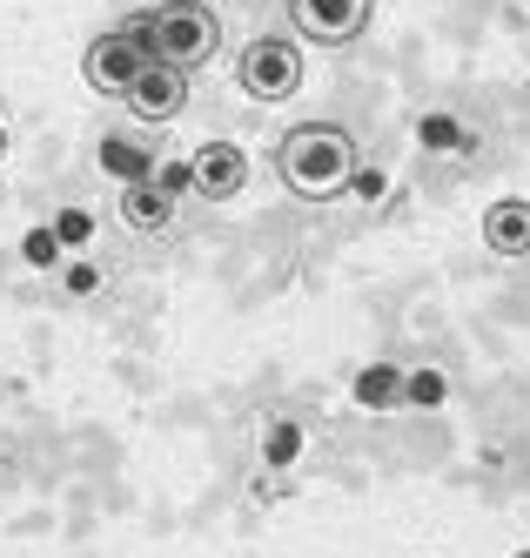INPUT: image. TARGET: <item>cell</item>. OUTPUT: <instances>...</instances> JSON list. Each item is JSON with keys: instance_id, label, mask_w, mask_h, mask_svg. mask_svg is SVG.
<instances>
[{"instance_id": "obj_1", "label": "cell", "mask_w": 530, "mask_h": 558, "mask_svg": "<svg viewBox=\"0 0 530 558\" xmlns=\"http://www.w3.org/2000/svg\"><path fill=\"white\" fill-rule=\"evenodd\" d=\"M356 162H362V148H356V135L343 122H296L275 142V175L289 182V195H303V203H330V195H343Z\"/></svg>"}, {"instance_id": "obj_2", "label": "cell", "mask_w": 530, "mask_h": 558, "mask_svg": "<svg viewBox=\"0 0 530 558\" xmlns=\"http://www.w3.org/2000/svg\"><path fill=\"white\" fill-rule=\"evenodd\" d=\"M121 27L148 48V61L182 68V74H195L201 61H215V48H222V14L201 8V0H161V8L128 14Z\"/></svg>"}, {"instance_id": "obj_3", "label": "cell", "mask_w": 530, "mask_h": 558, "mask_svg": "<svg viewBox=\"0 0 530 558\" xmlns=\"http://www.w3.org/2000/svg\"><path fill=\"white\" fill-rule=\"evenodd\" d=\"M235 82L249 101H289L303 88V48L282 41V34H262V41L235 54Z\"/></svg>"}, {"instance_id": "obj_4", "label": "cell", "mask_w": 530, "mask_h": 558, "mask_svg": "<svg viewBox=\"0 0 530 558\" xmlns=\"http://www.w3.org/2000/svg\"><path fill=\"white\" fill-rule=\"evenodd\" d=\"M377 0H289V27L316 48H349L370 34Z\"/></svg>"}, {"instance_id": "obj_5", "label": "cell", "mask_w": 530, "mask_h": 558, "mask_svg": "<svg viewBox=\"0 0 530 558\" xmlns=\"http://www.w3.org/2000/svg\"><path fill=\"white\" fill-rule=\"evenodd\" d=\"M148 68V48L135 41V34L128 27H108L101 34V41H88V54H81V74H88V88L95 95H128L135 88V74Z\"/></svg>"}, {"instance_id": "obj_6", "label": "cell", "mask_w": 530, "mask_h": 558, "mask_svg": "<svg viewBox=\"0 0 530 558\" xmlns=\"http://www.w3.org/2000/svg\"><path fill=\"white\" fill-rule=\"evenodd\" d=\"M188 169H195V195L235 203V195L249 189V148H242V142H201L188 155Z\"/></svg>"}, {"instance_id": "obj_7", "label": "cell", "mask_w": 530, "mask_h": 558, "mask_svg": "<svg viewBox=\"0 0 530 558\" xmlns=\"http://www.w3.org/2000/svg\"><path fill=\"white\" fill-rule=\"evenodd\" d=\"M128 101V114L135 122H175V114L188 108V74L182 68H161V61H148L141 74H135V88L121 95Z\"/></svg>"}, {"instance_id": "obj_8", "label": "cell", "mask_w": 530, "mask_h": 558, "mask_svg": "<svg viewBox=\"0 0 530 558\" xmlns=\"http://www.w3.org/2000/svg\"><path fill=\"white\" fill-rule=\"evenodd\" d=\"M175 195L161 189L155 175H141V182H121V222H128L135 235H161V229H175Z\"/></svg>"}, {"instance_id": "obj_9", "label": "cell", "mask_w": 530, "mask_h": 558, "mask_svg": "<svg viewBox=\"0 0 530 558\" xmlns=\"http://www.w3.org/2000/svg\"><path fill=\"white\" fill-rule=\"evenodd\" d=\"M303 451H309V424L289 417V411H269L262 430H256V458H262L269 471H296Z\"/></svg>"}, {"instance_id": "obj_10", "label": "cell", "mask_w": 530, "mask_h": 558, "mask_svg": "<svg viewBox=\"0 0 530 558\" xmlns=\"http://www.w3.org/2000/svg\"><path fill=\"white\" fill-rule=\"evenodd\" d=\"M483 243L497 256H530V203L523 195H504V203L483 209Z\"/></svg>"}, {"instance_id": "obj_11", "label": "cell", "mask_w": 530, "mask_h": 558, "mask_svg": "<svg viewBox=\"0 0 530 558\" xmlns=\"http://www.w3.org/2000/svg\"><path fill=\"white\" fill-rule=\"evenodd\" d=\"M349 397L362 411H403V364H362L349 377Z\"/></svg>"}, {"instance_id": "obj_12", "label": "cell", "mask_w": 530, "mask_h": 558, "mask_svg": "<svg viewBox=\"0 0 530 558\" xmlns=\"http://www.w3.org/2000/svg\"><path fill=\"white\" fill-rule=\"evenodd\" d=\"M417 142L436 148V155H470L477 129L464 122V114H451V108H430V114H417Z\"/></svg>"}, {"instance_id": "obj_13", "label": "cell", "mask_w": 530, "mask_h": 558, "mask_svg": "<svg viewBox=\"0 0 530 558\" xmlns=\"http://www.w3.org/2000/svg\"><path fill=\"white\" fill-rule=\"evenodd\" d=\"M443 404H451V377H443L436 364L403 371V411H443Z\"/></svg>"}, {"instance_id": "obj_14", "label": "cell", "mask_w": 530, "mask_h": 558, "mask_svg": "<svg viewBox=\"0 0 530 558\" xmlns=\"http://www.w3.org/2000/svg\"><path fill=\"white\" fill-rule=\"evenodd\" d=\"M101 169L121 175V182H141V175H155V155L141 142H128V135H108L101 142Z\"/></svg>"}, {"instance_id": "obj_15", "label": "cell", "mask_w": 530, "mask_h": 558, "mask_svg": "<svg viewBox=\"0 0 530 558\" xmlns=\"http://www.w3.org/2000/svg\"><path fill=\"white\" fill-rule=\"evenodd\" d=\"M21 256H27V269H54V263H61V235H54L48 222H34V229L21 235Z\"/></svg>"}, {"instance_id": "obj_16", "label": "cell", "mask_w": 530, "mask_h": 558, "mask_svg": "<svg viewBox=\"0 0 530 558\" xmlns=\"http://www.w3.org/2000/svg\"><path fill=\"white\" fill-rule=\"evenodd\" d=\"M101 283H108V269H101V263H61V290H67L74 303L101 296Z\"/></svg>"}, {"instance_id": "obj_17", "label": "cell", "mask_w": 530, "mask_h": 558, "mask_svg": "<svg viewBox=\"0 0 530 558\" xmlns=\"http://www.w3.org/2000/svg\"><path fill=\"white\" fill-rule=\"evenodd\" d=\"M343 195H356V203H383V195H390V175L356 162V175H349V189H343Z\"/></svg>"}, {"instance_id": "obj_18", "label": "cell", "mask_w": 530, "mask_h": 558, "mask_svg": "<svg viewBox=\"0 0 530 558\" xmlns=\"http://www.w3.org/2000/svg\"><path fill=\"white\" fill-rule=\"evenodd\" d=\"M54 235H61V250H81L95 235V222H88V209H61V222H54Z\"/></svg>"}, {"instance_id": "obj_19", "label": "cell", "mask_w": 530, "mask_h": 558, "mask_svg": "<svg viewBox=\"0 0 530 558\" xmlns=\"http://www.w3.org/2000/svg\"><path fill=\"white\" fill-rule=\"evenodd\" d=\"M155 182L169 189L175 203H182V195H195V169H188V162H155Z\"/></svg>"}, {"instance_id": "obj_20", "label": "cell", "mask_w": 530, "mask_h": 558, "mask_svg": "<svg viewBox=\"0 0 530 558\" xmlns=\"http://www.w3.org/2000/svg\"><path fill=\"white\" fill-rule=\"evenodd\" d=\"M0 155H8V122H0Z\"/></svg>"}, {"instance_id": "obj_21", "label": "cell", "mask_w": 530, "mask_h": 558, "mask_svg": "<svg viewBox=\"0 0 530 558\" xmlns=\"http://www.w3.org/2000/svg\"><path fill=\"white\" fill-rule=\"evenodd\" d=\"M517 558H530V551H517Z\"/></svg>"}]
</instances>
